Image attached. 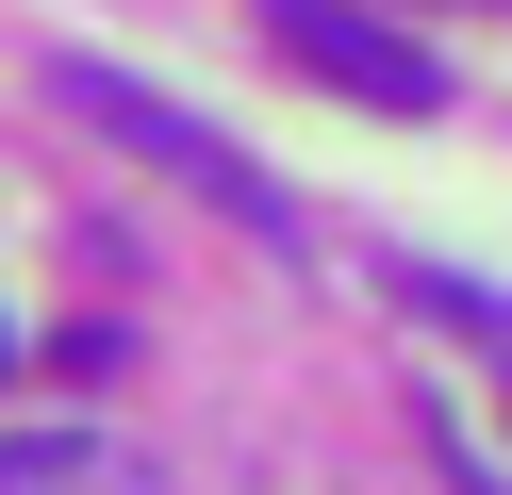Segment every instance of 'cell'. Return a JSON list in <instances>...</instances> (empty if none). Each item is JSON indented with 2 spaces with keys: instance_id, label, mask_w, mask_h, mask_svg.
<instances>
[{
  "instance_id": "cell-1",
  "label": "cell",
  "mask_w": 512,
  "mask_h": 495,
  "mask_svg": "<svg viewBox=\"0 0 512 495\" xmlns=\"http://www.w3.org/2000/svg\"><path fill=\"white\" fill-rule=\"evenodd\" d=\"M50 99H67L83 132H116V149H133V165H166L182 198H215V215H248V231H298V198H281L265 165L232 149V132H199V116H182L166 83H133V66H100V50H67V66H50Z\"/></svg>"
},
{
  "instance_id": "cell-2",
  "label": "cell",
  "mask_w": 512,
  "mask_h": 495,
  "mask_svg": "<svg viewBox=\"0 0 512 495\" xmlns=\"http://www.w3.org/2000/svg\"><path fill=\"white\" fill-rule=\"evenodd\" d=\"M281 50L331 99H364V116H446V66L413 50L397 17H364V0H281Z\"/></svg>"
},
{
  "instance_id": "cell-3",
  "label": "cell",
  "mask_w": 512,
  "mask_h": 495,
  "mask_svg": "<svg viewBox=\"0 0 512 495\" xmlns=\"http://www.w3.org/2000/svg\"><path fill=\"white\" fill-rule=\"evenodd\" d=\"M0 495H133L100 429H0Z\"/></svg>"
},
{
  "instance_id": "cell-4",
  "label": "cell",
  "mask_w": 512,
  "mask_h": 495,
  "mask_svg": "<svg viewBox=\"0 0 512 495\" xmlns=\"http://www.w3.org/2000/svg\"><path fill=\"white\" fill-rule=\"evenodd\" d=\"M0 363H17V330H0Z\"/></svg>"
}]
</instances>
